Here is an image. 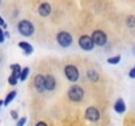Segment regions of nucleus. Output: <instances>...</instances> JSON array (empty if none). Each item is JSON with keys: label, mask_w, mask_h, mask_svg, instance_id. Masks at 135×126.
<instances>
[{"label": "nucleus", "mask_w": 135, "mask_h": 126, "mask_svg": "<svg viewBox=\"0 0 135 126\" xmlns=\"http://www.w3.org/2000/svg\"><path fill=\"white\" fill-rule=\"evenodd\" d=\"M84 89L80 87V85H71L70 89L67 91V97L72 101V102H80L83 99H84Z\"/></svg>", "instance_id": "obj_1"}, {"label": "nucleus", "mask_w": 135, "mask_h": 126, "mask_svg": "<svg viewBox=\"0 0 135 126\" xmlns=\"http://www.w3.org/2000/svg\"><path fill=\"white\" fill-rule=\"evenodd\" d=\"M17 32L24 37H30L34 33V25L29 20H20L17 22Z\"/></svg>", "instance_id": "obj_2"}, {"label": "nucleus", "mask_w": 135, "mask_h": 126, "mask_svg": "<svg viewBox=\"0 0 135 126\" xmlns=\"http://www.w3.org/2000/svg\"><path fill=\"white\" fill-rule=\"evenodd\" d=\"M64 75H66L68 82L76 83L79 80V78H80V71H79V68L75 64H67L64 67Z\"/></svg>", "instance_id": "obj_3"}, {"label": "nucleus", "mask_w": 135, "mask_h": 126, "mask_svg": "<svg viewBox=\"0 0 135 126\" xmlns=\"http://www.w3.org/2000/svg\"><path fill=\"white\" fill-rule=\"evenodd\" d=\"M56 42H58V45L60 46V47H64V49H67V47H70L71 45H72V36L68 33V32H64V30H62V32H59L58 34H56Z\"/></svg>", "instance_id": "obj_4"}, {"label": "nucleus", "mask_w": 135, "mask_h": 126, "mask_svg": "<svg viewBox=\"0 0 135 126\" xmlns=\"http://www.w3.org/2000/svg\"><path fill=\"white\" fill-rule=\"evenodd\" d=\"M90 37H92V40H93L96 46L102 47V46H105V45L108 43V36H106V33H105L104 30L97 29V30H94V32L92 33Z\"/></svg>", "instance_id": "obj_5"}, {"label": "nucleus", "mask_w": 135, "mask_h": 126, "mask_svg": "<svg viewBox=\"0 0 135 126\" xmlns=\"http://www.w3.org/2000/svg\"><path fill=\"white\" fill-rule=\"evenodd\" d=\"M78 43H79L80 49L84 50V51H90V50H93V47H94V42L92 40V37H90V36H87V34L80 36L79 40H78Z\"/></svg>", "instance_id": "obj_6"}, {"label": "nucleus", "mask_w": 135, "mask_h": 126, "mask_svg": "<svg viewBox=\"0 0 135 126\" xmlns=\"http://www.w3.org/2000/svg\"><path fill=\"white\" fill-rule=\"evenodd\" d=\"M84 116H85V120H88L90 122H97V121H100V118H101L100 110H98L96 106H88V108L85 109Z\"/></svg>", "instance_id": "obj_7"}, {"label": "nucleus", "mask_w": 135, "mask_h": 126, "mask_svg": "<svg viewBox=\"0 0 135 126\" xmlns=\"http://www.w3.org/2000/svg\"><path fill=\"white\" fill-rule=\"evenodd\" d=\"M33 85H34V88H36V91H37L38 93H44L46 91L45 89V76L41 75V74L36 75L34 82H33Z\"/></svg>", "instance_id": "obj_8"}, {"label": "nucleus", "mask_w": 135, "mask_h": 126, "mask_svg": "<svg viewBox=\"0 0 135 126\" xmlns=\"http://www.w3.org/2000/svg\"><path fill=\"white\" fill-rule=\"evenodd\" d=\"M51 12H52V8H51V5L49 3L45 1V3H41L40 4V7H38V15L41 17H49L51 15Z\"/></svg>", "instance_id": "obj_9"}, {"label": "nucleus", "mask_w": 135, "mask_h": 126, "mask_svg": "<svg viewBox=\"0 0 135 126\" xmlns=\"http://www.w3.org/2000/svg\"><path fill=\"white\" fill-rule=\"evenodd\" d=\"M55 88H56V79H55V76H52L50 74L45 75V89L49 91V92H51Z\"/></svg>", "instance_id": "obj_10"}, {"label": "nucleus", "mask_w": 135, "mask_h": 126, "mask_svg": "<svg viewBox=\"0 0 135 126\" xmlns=\"http://www.w3.org/2000/svg\"><path fill=\"white\" fill-rule=\"evenodd\" d=\"M18 47L22 50V53L25 54V55H30L32 53H33V46L29 43V42H26V41H21V42H18Z\"/></svg>", "instance_id": "obj_11"}, {"label": "nucleus", "mask_w": 135, "mask_h": 126, "mask_svg": "<svg viewBox=\"0 0 135 126\" xmlns=\"http://www.w3.org/2000/svg\"><path fill=\"white\" fill-rule=\"evenodd\" d=\"M114 110H115L117 113H119V114H122V113L126 112V104H125L123 99H118V100L114 102Z\"/></svg>", "instance_id": "obj_12"}, {"label": "nucleus", "mask_w": 135, "mask_h": 126, "mask_svg": "<svg viewBox=\"0 0 135 126\" xmlns=\"http://www.w3.org/2000/svg\"><path fill=\"white\" fill-rule=\"evenodd\" d=\"M87 78L89 79L92 83H96V82H98L100 75H98V72H97L96 70H88V71H87Z\"/></svg>", "instance_id": "obj_13"}, {"label": "nucleus", "mask_w": 135, "mask_h": 126, "mask_svg": "<svg viewBox=\"0 0 135 126\" xmlns=\"http://www.w3.org/2000/svg\"><path fill=\"white\" fill-rule=\"evenodd\" d=\"M11 71H12V75L13 76H16L18 80H20V75H21V71H22V68L20 67V64H17V63H15V64H11Z\"/></svg>", "instance_id": "obj_14"}, {"label": "nucleus", "mask_w": 135, "mask_h": 126, "mask_svg": "<svg viewBox=\"0 0 135 126\" xmlns=\"http://www.w3.org/2000/svg\"><path fill=\"white\" fill-rule=\"evenodd\" d=\"M16 95H17V92L16 91H11L8 95H7V97H5V100H4V106H8L13 100H15V97H16Z\"/></svg>", "instance_id": "obj_15"}, {"label": "nucleus", "mask_w": 135, "mask_h": 126, "mask_svg": "<svg viewBox=\"0 0 135 126\" xmlns=\"http://www.w3.org/2000/svg\"><path fill=\"white\" fill-rule=\"evenodd\" d=\"M29 72H30V68H29V67H24L22 71H21V75H20V80H21V82H25V80L28 79Z\"/></svg>", "instance_id": "obj_16"}, {"label": "nucleus", "mask_w": 135, "mask_h": 126, "mask_svg": "<svg viewBox=\"0 0 135 126\" xmlns=\"http://www.w3.org/2000/svg\"><path fill=\"white\" fill-rule=\"evenodd\" d=\"M126 25L129 26V28H135V16L133 15H130V16H127L126 17Z\"/></svg>", "instance_id": "obj_17"}, {"label": "nucleus", "mask_w": 135, "mask_h": 126, "mask_svg": "<svg viewBox=\"0 0 135 126\" xmlns=\"http://www.w3.org/2000/svg\"><path fill=\"white\" fill-rule=\"evenodd\" d=\"M121 62V55H114V57H109L108 58V63L109 64H118Z\"/></svg>", "instance_id": "obj_18"}, {"label": "nucleus", "mask_w": 135, "mask_h": 126, "mask_svg": "<svg viewBox=\"0 0 135 126\" xmlns=\"http://www.w3.org/2000/svg\"><path fill=\"white\" fill-rule=\"evenodd\" d=\"M17 82H18V79H17L16 76H13V75H11V76L8 78V83L11 84V85H16Z\"/></svg>", "instance_id": "obj_19"}, {"label": "nucleus", "mask_w": 135, "mask_h": 126, "mask_svg": "<svg viewBox=\"0 0 135 126\" xmlns=\"http://www.w3.org/2000/svg\"><path fill=\"white\" fill-rule=\"evenodd\" d=\"M26 117H21V118H18L17 120V122H16V126H25V124H26Z\"/></svg>", "instance_id": "obj_20"}, {"label": "nucleus", "mask_w": 135, "mask_h": 126, "mask_svg": "<svg viewBox=\"0 0 135 126\" xmlns=\"http://www.w3.org/2000/svg\"><path fill=\"white\" fill-rule=\"evenodd\" d=\"M5 41V34H4V29L0 26V43H3V42Z\"/></svg>", "instance_id": "obj_21"}, {"label": "nucleus", "mask_w": 135, "mask_h": 126, "mask_svg": "<svg viewBox=\"0 0 135 126\" xmlns=\"http://www.w3.org/2000/svg\"><path fill=\"white\" fill-rule=\"evenodd\" d=\"M0 26H1L4 30H5V29H7V26H8V25H7V22L4 21V18H3L1 16H0Z\"/></svg>", "instance_id": "obj_22"}, {"label": "nucleus", "mask_w": 135, "mask_h": 126, "mask_svg": "<svg viewBox=\"0 0 135 126\" xmlns=\"http://www.w3.org/2000/svg\"><path fill=\"white\" fill-rule=\"evenodd\" d=\"M11 116H12L13 120H18V113H17V110H12V112H11Z\"/></svg>", "instance_id": "obj_23"}, {"label": "nucleus", "mask_w": 135, "mask_h": 126, "mask_svg": "<svg viewBox=\"0 0 135 126\" xmlns=\"http://www.w3.org/2000/svg\"><path fill=\"white\" fill-rule=\"evenodd\" d=\"M129 76H130L131 79H135V66L129 71Z\"/></svg>", "instance_id": "obj_24"}, {"label": "nucleus", "mask_w": 135, "mask_h": 126, "mask_svg": "<svg viewBox=\"0 0 135 126\" xmlns=\"http://www.w3.org/2000/svg\"><path fill=\"white\" fill-rule=\"evenodd\" d=\"M36 126H47V124L44 122V121H40V122H37V124H36Z\"/></svg>", "instance_id": "obj_25"}, {"label": "nucleus", "mask_w": 135, "mask_h": 126, "mask_svg": "<svg viewBox=\"0 0 135 126\" xmlns=\"http://www.w3.org/2000/svg\"><path fill=\"white\" fill-rule=\"evenodd\" d=\"M4 34H5V38H9V32H7V29L4 30Z\"/></svg>", "instance_id": "obj_26"}, {"label": "nucleus", "mask_w": 135, "mask_h": 126, "mask_svg": "<svg viewBox=\"0 0 135 126\" xmlns=\"http://www.w3.org/2000/svg\"><path fill=\"white\" fill-rule=\"evenodd\" d=\"M1 105H4V100H0V108H1Z\"/></svg>", "instance_id": "obj_27"}, {"label": "nucleus", "mask_w": 135, "mask_h": 126, "mask_svg": "<svg viewBox=\"0 0 135 126\" xmlns=\"http://www.w3.org/2000/svg\"><path fill=\"white\" fill-rule=\"evenodd\" d=\"M133 54H134V55H135V45H134V46H133Z\"/></svg>", "instance_id": "obj_28"}, {"label": "nucleus", "mask_w": 135, "mask_h": 126, "mask_svg": "<svg viewBox=\"0 0 135 126\" xmlns=\"http://www.w3.org/2000/svg\"><path fill=\"white\" fill-rule=\"evenodd\" d=\"M0 63H1V58H0Z\"/></svg>", "instance_id": "obj_29"}, {"label": "nucleus", "mask_w": 135, "mask_h": 126, "mask_svg": "<svg viewBox=\"0 0 135 126\" xmlns=\"http://www.w3.org/2000/svg\"><path fill=\"white\" fill-rule=\"evenodd\" d=\"M0 3H1V0H0Z\"/></svg>", "instance_id": "obj_30"}]
</instances>
